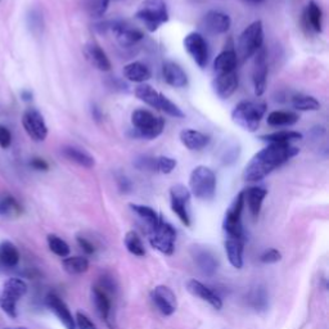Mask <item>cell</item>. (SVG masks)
Returning <instances> with one entry per match:
<instances>
[{"instance_id": "cell-1", "label": "cell", "mask_w": 329, "mask_h": 329, "mask_svg": "<svg viewBox=\"0 0 329 329\" xmlns=\"http://www.w3.org/2000/svg\"><path fill=\"white\" fill-rule=\"evenodd\" d=\"M300 149L292 144H268L253 156L243 170V179L250 183L263 180L275 168L297 156Z\"/></svg>"}, {"instance_id": "cell-2", "label": "cell", "mask_w": 329, "mask_h": 329, "mask_svg": "<svg viewBox=\"0 0 329 329\" xmlns=\"http://www.w3.org/2000/svg\"><path fill=\"white\" fill-rule=\"evenodd\" d=\"M268 105L261 101H242L231 112V118L238 126L250 133H255L265 116Z\"/></svg>"}, {"instance_id": "cell-3", "label": "cell", "mask_w": 329, "mask_h": 329, "mask_svg": "<svg viewBox=\"0 0 329 329\" xmlns=\"http://www.w3.org/2000/svg\"><path fill=\"white\" fill-rule=\"evenodd\" d=\"M135 95L136 98L139 101L144 102L146 105L151 106L152 108H156L159 111L164 112L166 114L171 116L175 118H183L184 112L181 111V108L177 105H175L174 102L160 93L159 90H156L153 86L148 85V84H140L138 88L135 89Z\"/></svg>"}, {"instance_id": "cell-4", "label": "cell", "mask_w": 329, "mask_h": 329, "mask_svg": "<svg viewBox=\"0 0 329 329\" xmlns=\"http://www.w3.org/2000/svg\"><path fill=\"white\" fill-rule=\"evenodd\" d=\"M136 18L149 32H155L168 21V10L164 0H144L135 13Z\"/></svg>"}, {"instance_id": "cell-5", "label": "cell", "mask_w": 329, "mask_h": 329, "mask_svg": "<svg viewBox=\"0 0 329 329\" xmlns=\"http://www.w3.org/2000/svg\"><path fill=\"white\" fill-rule=\"evenodd\" d=\"M189 192L196 198L202 201H210L216 193V175L207 166H197L190 172Z\"/></svg>"}, {"instance_id": "cell-6", "label": "cell", "mask_w": 329, "mask_h": 329, "mask_svg": "<svg viewBox=\"0 0 329 329\" xmlns=\"http://www.w3.org/2000/svg\"><path fill=\"white\" fill-rule=\"evenodd\" d=\"M131 125L134 127V135L142 139L152 140L162 134L164 121L151 111L135 110L131 113Z\"/></svg>"}, {"instance_id": "cell-7", "label": "cell", "mask_w": 329, "mask_h": 329, "mask_svg": "<svg viewBox=\"0 0 329 329\" xmlns=\"http://www.w3.org/2000/svg\"><path fill=\"white\" fill-rule=\"evenodd\" d=\"M264 44V27L261 21H255L248 25L239 36L237 45L238 60L244 62L257 53Z\"/></svg>"}, {"instance_id": "cell-8", "label": "cell", "mask_w": 329, "mask_h": 329, "mask_svg": "<svg viewBox=\"0 0 329 329\" xmlns=\"http://www.w3.org/2000/svg\"><path fill=\"white\" fill-rule=\"evenodd\" d=\"M148 231L149 243L153 248L160 251L164 255H172L175 250V241H176V230L170 222H167L161 216L157 224L152 228L147 229Z\"/></svg>"}, {"instance_id": "cell-9", "label": "cell", "mask_w": 329, "mask_h": 329, "mask_svg": "<svg viewBox=\"0 0 329 329\" xmlns=\"http://www.w3.org/2000/svg\"><path fill=\"white\" fill-rule=\"evenodd\" d=\"M27 292V284L19 278H9L0 288V309L9 318H17V304Z\"/></svg>"}, {"instance_id": "cell-10", "label": "cell", "mask_w": 329, "mask_h": 329, "mask_svg": "<svg viewBox=\"0 0 329 329\" xmlns=\"http://www.w3.org/2000/svg\"><path fill=\"white\" fill-rule=\"evenodd\" d=\"M244 193L243 190L235 196L229 209L225 212L222 229L229 238H241L244 239L243 226H242V212L244 209Z\"/></svg>"}, {"instance_id": "cell-11", "label": "cell", "mask_w": 329, "mask_h": 329, "mask_svg": "<svg viewBox=\"0 0 329 329\" xmlns=\"http://www.w3.org/2000/svg\"><path fill=\"white\" fill-rule=\"evenodd\" d=\"M103 30H110L113 34L114 39L117 41L118 44L123 48H130L133 45L138 44L143 39V32L138 30L134 26L129 25L125 21L121 19H114V21H108V22L103 23Z\"/></svg>"}, {"instance_id": "cell-12", "label": "cell", "mask_w": 329, "mask_h": 329, "mask_svg": "<svg viewBox=\"0 0 329 329\" xmlns=\"http://www.w3.org/2000/svg\"><path fill=\"white\" fill-rule=\"evenodd\" d=\"M190 192L183 184H176L170 189L171 210L185 226H190Z\"/></svg>"}, {"instance_id": "cell-13", "label": "cell", "mask_w": 329, "mask_h": 329, "mask_svg": "<svg viewBox=\"0 0 329 329\" xmlns=\"http://www.w3.org/2000/svg\"><path fill=\"white\" fill-rule=\"evenodd\" d=\"M184 49L187 51L192 59L196 62V64L201 68H205L209 63L210 51L209 44L206 39L201 35L200 32H189L185 38H184Z\"/></svg>"}, {"instance_id": "cell-14", "label": "cell", "mask_w": 329, "mask_h": 329, "mask_svg": "<svg viewBox=\"0 0 329 329\" xmlns=\"http://www.w3.org/2000/svg\"><path fill=\"white\" fill-rule=\"evenodd\" d=\"M23 129L32 140L44 142L48 136V126L43 114L36 108H27L22 116Z\"/></svg>"}, {"instance_id": "cell-15", "label": "cell", "mask_w": 329, "mask_h": 329, "mask_svg": "<svg viewBox=\"0 0 329 329\" xmlns=\"http://www.w3.org/2000/svg\"><path fill=\"white\" fill-rule=\"evenodd\" d=\"M255 60H253L252 68V82L253 90L256 97H261L265 93L266 80H268V54H266L265 48H261L256 54H255Z\"/></svg>"}, {"instance_id": "cell-16", "label": "cell", "mask_w": 329, "mask_h": 329, "mask_svg": "<svg viewBox=\"0 0 329 329\" xmlns=\"http://www.w3.org/2000/svg\"><path fill=\"white\" fill-rule=\"evenodd\" d=\"M92 301L95 306V310L110 329H116L114 319L112 317V302L111 296L102 291L101 288L94 285L92 288Z\"/></svg>"}, {"instance_id": "cell-17", "label": "cell", "mask_w": 329, "mask_h": 329, "mask_svg": "<svg viewBox=\"0 0 329 329\" xmlns=\"http://www.w3.org/2000/svg\"><path fill=\"white\" fill-rule=\"evenodd\" d=\"M201 26L209 34L212 35H222L228 32L231 26V19L229 14L220 10H210L203 16Z\"/></svg>"}, {"instance_id": "cell-18", "label": "cell", "mask_w": 329, "mask_h": 329, "mask_svg": "<svg viewBox=\"0 0 329 329\" xmlns=\"http://www.w3.org/2000/svg\"><path fill=\"white\" fill-rule=\"evenodd\" d=\"M152 301L160 313L164 317H171L176 311V296L166 285H157L152 291Z\"/></svg>"}, {"instance_id": "cell-19", "label": "cell", "mask_w": 329, "mask_h": 329, "mask_svg": "<svg viewBox=\"0 0 329 329\" xmlns=\"http://www.w3.org/2000/svg\"><path fill=\"white\" fill-rule=\"evenodd\" d=\"M192 257H193L194 263L198 266V269L201 270L203 275H215L219 268V261L211 251L205 248V247L194 246L192 248Z\"/></svg>"}, {"instance_id": "cell-20", "label": "cell", "mask_w": 329, "mask_h": 329, "mask_svg": "<svg viewBox=\"0 0 329 329\" xmlns=\"http://www.w3.org/2000/svg\"><path fill=\"white\" fill-rule=\"evenodd\" d=\"M47 306L49 307V310L55 315V317L59 319V322L64 326L66 329H76L75 326V318L72 317L70 309L66 305L62 298L59 296H57L55 293H49L47 296Z\"/></svg>"}, {"instance_id": "cell-21", "label": "cell", "mask_w": 329, "mask_h": 329, "mask_svg": "<svg viewBox=\"0 0 329 329\" xmlns=\"http://www.w3.org/2000/svg\"><path fill=\"white\" fill-rule=\"evenodd\" d=\"M302 26L309 34H320L322 32V26H323V12L322 8L315 3L314 0H310L307 5L305 6L304 13H302Z\"/></svg>"}, {"instance_id": "cell-22", "label": "cell", "mask_w": 329, "mask_h": 329, "mask_svg": "<svg viewBox=\"0 0 329 329\" xmlns=\"http://www.w3.org/2000/svg\"><path fill=\"white\" fill-rule=\"evenodd\" d=\"M187 289L190 294H193L194 297L201 298L202 301H206L207 304L211 305L214 309L220 310L222 307V300L220 298L218 293L212 291L211 288L203 284L200 280L196 279H190L189 282L187 283Z\"/></svg>"}, {"instance_id": "cell-23", "label": "cell", "mask_w": 329, "mask_h": 329, "mask_svg": "<svg viewBox=\"0 0 329 329\" xmlns=\"http://www.w3.org/2000/svg\"><path fill=\"white\" fill-rule=\"evenodd\" d=\"M212 88H214V92H215V94L218 95L219 98L221 99L230 98L238 88L237 71L215 76L214 82H212Z\"/></svg>"}, {"instance_id": "cell-24", "label": "cell", "mask_w": 329, "mask_h": 329, "mask_svg": "<svg viewBox=\"0 0 329 329\" xmlns=\"http://www.w3.org/2000/svg\"><path fill=\"white\" fill-rule=\"evenodd\" d=\"M162 77L167 85L172 88H185L188 85V76L185 71L175 62H164L162 66Z\"/></svg>"}, {"instance_id": "cell-25", "label": "cell", "mask_w": 329, "mask_h": 329, "mask_svg": "<svg viewBox=\"0 0 329 329\" xmlns=\"http://www.w3.org/2000/svg\"><path fill=\"white\" fill-rule=\"evenodd\" d=\"M84 53L86 55V59L99 71L107 72L111 70V60L108 58L107 53L101 48V45L97 43H88L84 48Z\"/></svg>"}, {"instance_id": "cell-26", "label": "cell", "mask_w": 329, "mask_h": 329, "mask_svg": "<svg viewBox=\"0 0 329 329\" xmlns=\"http://www.w3.org/2000/svg\"><path fill=\"white\" fill-rule=\"evenodd\" d=\"M238 57L233 48H228L219 54L214 60V73L215 76L237 71Z\"/></svg>"}, {"instance_id": "cell-27", "label": "cell", "mask_w": 329, "mask_h": 329, "mask_svg": "<svg viewBox=\"0 0 329 329\" xmlns=\"http://www.w3.org/2000/svg\"><path fill=\"white\" fill-rule=\"evenodd\" d=\"M179 136H180V142L183 143V146L187 147L190 151H201L209 146L210 143V136L198 130L184 129L181 130Z\"/></svg>"}, {"instance_id": "cell-28", "label": "cell", "mask_w": 329, "mask_h": 329, "mask_svg": "<svg viewBox=\"0 0 329 329\" xmlns=\"http://www.w3.org/2000/svg\"><path fill=\"white\" fill-rule=\"evenodd\" d=\"M244 193V203H247L248 210L253 218H257L260 215L261 207H263L264 200L268 196V190L263 187H251L248 189L243 190Z\"/></svg>"}, {"instance_id": "cell-29", "label": "cell", "mask_w": 329, "mask_h": 329, "mask_svg": "<svg viewBox=\"0 0 329 329\" xmlns=\"http://www.w3.org/2000/svg\"><path fill=\"white\" fill-rule=\"evenodd\" d=\"M244 239L241 238H229L225 241V251L228 255L230 265L235 269H242L243 266Z\"/></svg>"}, {"instance_id": "cell-30", "label": "cell", "mask_w": 329, "mask_h": 329, "mask_svg": "<svg viewBox=\"0 0 329 329\" xmlns=\"http://www.w3.org/2000/svg\"><path fill=\"white\" fill-rule=\"evenodd\" d=\"M122 72L125 79L131 82H138V84H144L152 76L149 67L142 62H131L126 64L123 67Z\"/></svg>"}, {"instance_id": "cell-31", "label": "cell", "mask_w": 329, "mask_h": 329, "mask_svg": "<svg viewBox=\"0 0 329 329\" xmlns=\"http://www.w3.org/2000/svg\"><path fill=\"white\" fill-rule=\"evenodd\" d=\"M62 156H63L64 159L68 160V161L79 164L81 167L92 168L94 167L95 164L94 157L89 155L88 152H85L84 149L77 148V147H63V148H62Z\"/></svg>"}, {"instance_id": "cell-32", "label": "cell", "mask_w": 329, "mask_h": 329, "mask_svg": "<svg viewBox=\"0 0 329 329\" xmlns=\"http://www.w3.org/2000/svg\"><path fill=\"white\" fill-rule=\"evenodd\" d=\"M304 138V135L298 131H292V130H280V131H274V133L265 134L260 136V140L266 142L268 144H292Z\"/></svg>"}, {"instance_id": "cell-33", "label": "cell", "mask_w": 329, "mask_h": 329, "mask_svg": "<svg viewBox=\"0 0 329 329\" xmlns=\"http://www.w3.org/2000/svg\"><path fill=\"white\" fill-rule=\"evenodd\" d=\"M0 263L5 268H16L19 263V252L10 241L0 243Z\"/></svg>"}, {"instance_id": "cell-34", "label": "cell", "mask_w": 329, "mask_h": 329, "mask_svg": "<svg viewBox=\"0 0 329 329\" xmlns=\"http://www.w3.org/2000/svg\"><path fill=\"white\" fill-rule=\"evenodd\" d=\"M268 123L270 126L282 127V126H292L300 120L297 113L291 111H273L268 114Z\"/></svg>"}, {"instance_id": "cell-35", "label": "cell", "mask_w": 329, "mask_h": 329, "mask_svg": "<svg viewBox=\"0 0 329 329\" xmlns=\"http://www.w3.org/2000/svg\"><path fill=\"white\" fill-rule=\"evenodd\" d=\"M22 211V206L14 197L8 193L0 194V216H19Z\"/></svg>"}, {"instance_id": "cell-36", "label": "cell", "mask_w": 329, "mask_h": 329, "mask_svg": "<svg viewBox=\"0 0 329 329\" xmlns=\"http://www.w3.org/2000/svg\"><path fill=\"white\" fill-rule=\"evenodd\" d=\"M130 209L133 210L136 215L139 216L143 221L146 222L147 229L152 228L153 225L157 224V221H159L160 219H161V215H160L159 212L155 211V210H153L152 207H149V206L135 205V203H131V205H130Z\"/></svg>"}, {"instance_id": "cell-37", "label": "cell", "mask_w": 329, "mask_h": 329, "mask_svg": "<svg viewBox=\"0 0 329 329\" xmlns=\"http://www.w3.org/2000/svg\"><path fill=\"white\" fill-rule=\"evenodd\" d=\"M62 266L68 274H82V273L88 272L89 269V260L84 256H72V257H64L62 261Z\"/></svg>"}, {"instance_id": "cell-38", "label": "cell", "mask_w": 329, "mask_h": 329, "mask_svg": "<svg viewBox=\"0 0 329 329\" xmlns=\"http://www.w3.org/2000/svg\"><path fill=\"white\" fill-rule=\"evenodd\" d=\"M292 106L297 111H318L320 110V103L315 97L306 94H296L292 98Z\"/></svg>"}, {"instance_id": "cell-39", "label": "cell", "mask_w": 329, "mask_h": 329, "mask_svg": "<svg viewBox=\"0 0 329 329\" xmlns=\"http://www.w3.org/2000/svg\"><path fill=\"white\" fill-rule=\"evenodd\" d=\"M123 243H125V247H126V250L129 251L131 255L136 257H143L146 255V248H144V244H143L142 239L138 235V233L134 230L127 231L126 234H125V238H123Z\"/></svg>"}, {"instance_id": "cell-40", "label": "cell", "mask_w": 329, "mask_h": 329, "mask_svg": "<svg viewBox=\"0 0 329 329\" xmlns=\"http://www.w3.org/2000/svg\"><path fill=\"white\" fill-rule=\"evenodd\" d=\"M49 250L59 257H68L70 255V246L55 234H49L47 238Z\"/></svg>"}, {"instance_id": "cell-41", "label": "cell", "mask_w": 329, "mask_h": 329, "mask_svg": "<svg viewBox=\"0 0 329 329\" xmlns=\"http://www.w3.org/2000/svg\"><path fill=\"white\" fill-rule=\"evenodd\" d=\"M176 160L168 156H159L155 157L153 161V171L155 172H161V174H170L176 167Z\"/></svg>"}, {"instance_id": "cell-42", "label": "cell", "mask_w": 329, "mask_h": 329, "mask_svg": "<svg viewBox=\"0 0 329 329\" xmlns=\"http://www.w3.org/2000/svg\"><path fill=\"white\" fill-rule=\"evenodd\" d=\"M250 305L255 310H265L268 306V293L264 287H256L250 294Z\"/></svg>"}, {"instance_id": "cell-43", "label": "cell", "mask_w": 329, "mask_h": 329, "mask_svg": "<svg viewBox=\"0 0 329 329\" xmlns=\"http://www.w3.org/2000/svg\"><path fill=\"white\" fill-rule=\"evenodd\" d=\"M111 0H86V9L92 17L99 18L105 16Z\"/></svg>"}, {"instance_id": "cell-44", "label": "cell", "mask_w": 329, "mask_h": 329, "mask_svg": "<svg viewBox=\"0 0 329 329\" xmlns=\"http://www.w3.org/2000/svg\"><path fill=\"white\" fill-rule=\"evenodd\" d=\"M75 326H76V329H98L94 324V322L86 314L81 313V311H77L76 313Z\"/></svg>"}, {"instance_id": "cell-45", "label": "cell", "mask_w": 329, "mask_h": 329, "mask_svg": "<svg viewBox=\"0 0 329 329\" xmlns=\"http://www.w3.org/2000/svg\"><path fill=\"white\" fill-rule=\"evenodd\" d=\"M282 260V253L279 252L275 248H270L266 250L265 252L260 256V261L263 264H275Z\"/></svg>"}, {"instance_id": "cell-46", "label": "cell", "mask_w": 329, "mask_h": 329, "mask_svg": "<svg viewBox=\"0 0 329 329\" xmlns=\"http://www.w3.org/2000/svg\"><path fill=\"white\" fill-rule=\"evenodd\" d=\"M29 25L30 27H31L32 30H35L36 32L43 30V25H44V22H43V16H41L38 10H32V12L30 13Z\"/></svg>"}, {"instance_id": "cell-47", "label": "cell", "mask_w": 329, "mask_h": 329, "mask_svg": "<svg viewBox=\"0 0 329 329\" xmlns=\"http://www.w3.org/2000/svg\"><path fill=\"white\" fill-rule=\"evenodd\" d=\"M10 144H12V134H10L9 129L4 125H0V147L6 149L9 148Z\"/></svg>"}, {"instance_id": "cell-48", "label": "cell", "mask_w": 329, "mask_h": 329, "mask_svg": "<svg viewBox=\"0 0 329 329\" xmlns=\"http://www.w3.org/2000/svg\"><path fill=\"white\" fill-rule=\"evenodd\" d=\"M76 241H77V243H79V246L81 247V250L84 251L85 253H88V255H93V253L95 252L94 244H93L90 241H88L85 237H81V235H79V237L76 238Z\"/></svg>"}, {"instance_id": "cell-49", "label": "cell", "mask_w": 329, "mask_h": 329, "mask_svg": "<svg viewBox=\"0 0 329 329\" xmlns=\"http://www.w3.org/2000/svg\"><path fill=\"white\" fill-rule=\"evenodd\" d=\"M30 166L36 171H48L49 170V164L45 160L40 159V157H35L30 161Z\"/></svg>"}, {"instance_id": "cell-50", "label": "cell", "mask_w": 329, "mask_h": 329, "mask_svg": "<svg viewBox=\"0 0 329 329\" xmlns=\"http://www.w3.org/2000/svg\"><path fill=\"white\" fill-rule=\"evenodd\" d=\"M118 184H120V189L122 190V192H127V190H130V188H131V184H130V181L127 180L125 176H121L120 179H118Z\"/></svg>"}, {"instance_id": "cell-51", "label": "cell", "mask_w": 329, "mask_h": 329, "mask_svg": "<svg viewBox=\"0 0 329 329\" xmlns=\"http://www.w3.org/2000/svg\"><path fill=\"white\" fill-rule=\"evenodd\" d=\"M32 92H30V90H23L22 93H21V98H22V101L25 102H30L32 101Z\"/></svg>"}, {"instance_id": "cell-52", "label": "cell", "mask_w": 329, "mask_h": 329, "mask_svg": "<svg viewBox=\"0 0 329 329\" xmlns=\"http://www.w3.org/2000/svg\"><path fill=\"white\" fill-rule=\"evenodd\" d=\"M92 113H93V117L95 118V120H101L102 118V114H101V111H99V108L98 107H93V110H92Z\"/></svg>"}, {"instance_id": "cell-53", "label": "cell", "mask_w": 329, "mask_h": 329, "mask_svg": "<svg viewBox=\"0 0 329 329\" xmlns=\"http://www.w3.org/2000/svg\"><path fill=\"white\" fill-rule=\"evenodd\" d=\"M248 1H251V3H263L265 0H248Z\"/></svg>"}, {"instance_id": "cell-54", "label": "cell", "mask_w": 329, "mask_h": 329, "mask_svg": "<svg viewBox=\"0 0 329 329\" xmlns=\"http://www.w3.org/2000/svg\"><path fill=\"white\" fill-rule=\"evenodd\" d=\"M6 329H29V328H25V327H19V328H6Z\"/></svg>"}]
</instances>
